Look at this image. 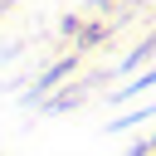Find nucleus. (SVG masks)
Here are the masks:
<instances>
[{
    "instance_id": "nucleus-9",
    "label": "nucleus",
    "mask_w": 156,
    "mask_h": 156,
    "mask_svg": "<svg viewBox=\"0 0 156 156\" xmlns=\"http://www.w3.org/2000/svg\"><path fill=\"white\" fill-rule=\"evenodd\" d=\"M88 5H93V10H107V5H112V0H88Z\"/></svg>"
},
{
    "instance_id": "nucleus-10",
    "label": "nucleus",
    "mask_w": 156,
    "mask_h": 156,
    "mask_svg": "<svg viewBox=\"0 0 156 156\" xmlns=\"http://www.w3.org/2000/svg\"><path fill=\"white\" fill-rule=\"evenodd\" d=\"M10 5H15V0H0V15H5V10H10Z\"/></svg>"
},
{
    "instance_id": "nucleus-8",
    "label": "nucleus",
    "mask_w": 156,
    "mask_h": 156,
    "mask_svg": "<svg viewBox=\"0 0 156 156\" xmlns=\"http://www.w3.org/2000/svg\"><path fill=\"white\" fill-rule=\"evenodd\" d=\"M78 29H83L78 15H63V20H58V34H63V39H78Z\"/></svg>"
},
{
    "instance_id": "nucleus-1",
    "label": "nucleus",
    "mask_w": 156,
    "mask_h": 156,
    "mask_svg": "<svg viewBox=\"0 0 156 156\" xmlns=\"http://www.w3.org/2000/svg\"><path fill=\"white\" fill-rule=\"evenodd\" d=\"M78 58H83L78 49H73V54H63V58H54V63H49V68H44V73H39L29 88H24V102H29V107H39L49 93H58V88H63V83L78 73Z\"/></svg>"
},
{
    "instance_id": "nucleus-2",
    "label": "nucleus",
    "mask_w": 156,
    "mask_h": 156,
    "mask_svg": "<svg viewBox=\"0 0 156 156\" xmlns=\"http://www.w3.org/2000/svg\"><path fill=\"white\" fill-rule=\"evenodd\" d=\"M93 83H102V73H93V78H83V83H68V88L49 93V98L39 102V112H44V117H58V112H73V107H83V102H88V88H93Z\"/></svg>"
},
{
    "instance_id": "nucleus-5",
    "label": "nucleus",
    "mask_w": 156,
    "mask_h": 156,
    "mask_svg": "<svg viewBox=\"0 0 156 156\" xmlns=\"http://www.w3.org/2000/svg\"><path fill=\"white\" fill-rule=\"evenodd\" d=\"M146 117H156V102H146V107H136V112H117V117L107 122V132H127V127H136V122H146Z\"/></svg>"
},
{
    "instance_id": "nucleus-3",
    "label": "nucleus",
    "mask_w": 156,
    "mask_h": 156,
    "mask_svg": "<svg viewBox=\"0 0 156 156\" xmlns=\"http://www.w3.org/2000/svg\"><path fill=\"white\" fill-rule=\"evenodd\" d=\"M122 29V20H93V24H83L78 29V39H73V49L78 54H88V49H98V44H107L112 34Z\"/></svg>"
},
{
    "instance_id": "nucleus-6",
    "label": "nucleus",
    "mask_w": 156,
    "mask_h": 156,
    "mask_svg": "<svg viewBox=\"0 0 156 156\" xmlns=\"http://www.w3.org/2000/svg\"><path fill=\"white\" fill-rule=\"evenodd\" d=\"M151 88H156V68L136 73V78H132V83H127V88H122V93H117L112 102H127V98H136V93H151Z\"/></svg>"
},
{
    "instance_id": "nucleus-4",
    "label": "nucleus",
    "mask_w": 156,
    "mask_h": 156,
    "mask_svg": "<svg viewBox=\"0 0 156 156\" xmlns=\"http://www.w3.org/2000/svg\"><path fill=\"white\" fill-rule=\"evenodd\" d=\"M146 58H156V29H151V34H146V39L136 44V49H127V58L117 63V73H136V68H141Z\"/></svg>"
},
{
    "instance_id": "nucleus-7",
    "label": "nucleus",
    "mask_w": 156,
    "mask_h": 156,
    "mask_svg": "<svg viewBox=\"0 0 156 156\" xmlns=\"http://www.w3.org/2000/svg\"><path fill=\"white\" fill-rule=\"evenodd\" d=\"M122 156H156V132H151V136H141V141H132Z\"/></svg>"
}]
</instances>
